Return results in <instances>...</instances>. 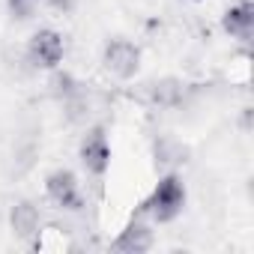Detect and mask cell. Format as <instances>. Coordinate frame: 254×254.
<instances>
[{"mask_svg": "<svg viewBox=\"0 0 254 254\" xmlns=\"http://www.w3.org/2000/svg\"><path fill=\"white\" fill-rule=\"evenodd\" d=\"M183 206H186V189H183V183H180V177H165V180H159V186L153 189V194L147 197V203H144V209L156 218V221H174L180 212H183Z\"/></svg>", "mask_w": 254, "mask_h": 254, "instance_id": "cell-1", "label": "cell"}, {"mask_svg": "<svg viewBox=\"0 0 254 254\" xmlns=\"http://www.w3.org/2000/svg\"><path fill=\"white\" fill-rule=\"evenodd\" d=\"M102 63H105L108 75H114L120 81H129V78H135V72L141 66V51L129 39H114V42H108Z\"/></svg>", "mask_w": 254, "mask_h": 254, "instance_id": "cell-2", "label": "cell"}, {"mask_svg": "<svg viewBox=\"0 0 254 254\" xmlns=\"http://www.w3.org/2000/svg\"><path fill=\"white\" fill-rule=\"evenodd\" d=\"M63 54H66V45L57 30H39V33H33V39L27 45V57L39 69H54L63 60Z\"/></svg>", "mask_w": 254, "mask_h": 254, "instance_id": "cell-3", "label": "cell"}, {"mask_svg": "<svg viewBox=\"0 0 254 254\" xmlns=\"http://www.w3.org/2000/svg\"><path fill=\"white\" fill-rule=\"evenodd\" d=\"M45 191L48 197L60 206V209H81V191H78V180L72 171H54L45 180Z\"/></svg>", "mask_w": 254, "mask_h": 254, "instance_id": "cell-4", "label": "cell"}, {"mask_svg": "<svg viewBox=\"0 0 254 254\" xmlns=\"http://www.w3.org/2000/svg\"><path fill=\"white\" fill-rule=\"evenodd\" d=\"M81 162L93 177H102L111 165V147L102 129H93L84 141H81Z\"/></svg>", "mask_w": 254, "mask_h": 254, "instance_id": "cell-5", "label": "cell"}, {"mask_svg": "<svg viewBox=\"0 0 254 254\" xmlns=\"http://www.w3.org/2000/svg\"><path fill=\"white\" fill-rule=\"evenodd\" d=\"M221 27H224L233 39L248 42L251 33H254V3H251V0H239L236 6H230V9L224 12Z\"/></svg>", "mask_w": 254, "mask_h": 254, "instance_id": "cell-6", "label": "cell"}, {"mask_svg": "<svg viewBox=\"0 0 254 254\" xmlns=\"http://www.w3.org/2000/svg\"><path fill=\"white\" fill-rule=\"evenodd\" d=\"M153 245V233L144 227V224H138V221H132L129 227H126L117 239H114V251H126V254H141V251H147Z\"/></svg>", "mask_w": 254, "mask_h": 254, "instance_id": "cell-7", "label": "cell"}, {"mask_svg": "<svg viewBox=\"0 0 254 254\" xmlns=\"http://www.w3.org/2000/svg\"><path fill=\"white\" fill-rule=\"evenodd\" d=\"M9 221H12V230H15L18 239H30V236L39 233V212H36V206L27 203V200H21V203L12 206Z\"/></svg>", "mask_w": 254, "mask_h": 254, "instance_id": "cell-8", "label": "cell"}, {"mask_svg": "<svg viewBox=\"0 0 254 254\" xmlns=\"http://www.w3.org/2000/svg\"><path fill=\"white\" fill-rule=\"evenodd\" d=\"M9 9L18 15V18H30L33 15V6H36V0H6Z\"/></svg>", "mask_w": 254, "mask_h": 254, "instance_id": "cell-9", "label": "cell"}, {"mask_svg": "<svg viewBox=\"0 0 254 254\" xmlns=\"http://www.w3.org/2000/svg\"><path fill=\"white\" fill-rule=\"evenodd\" d=\"M48 6H54V9H60V12H69L72 6H75V0H45Z\"/></svg>", "mask_w": 254, "mask_h": 254, "instance_id": "cell-10", "label": "cell"}]
</instances>
